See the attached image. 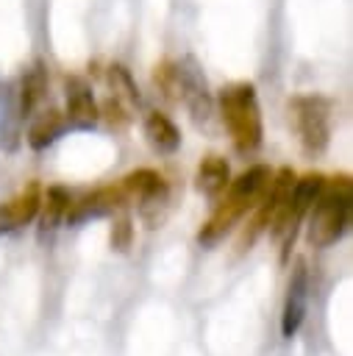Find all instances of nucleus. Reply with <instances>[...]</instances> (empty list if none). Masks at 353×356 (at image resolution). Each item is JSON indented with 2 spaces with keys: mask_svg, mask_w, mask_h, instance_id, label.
<instances>
[{
  "mask_svg": "<svg viewBox=\"0 0 353 356\" xmlns=\"http://www.w3.org/2000/svg\"><path fill=\"white\" fill-rule=\"evenodd\" d=\"M270 178H272V170H270L267 164H253V167H247L242 175H236V178L225 186V192L220 195V200H217L211 217L200 225V231H197V245H200V248H211V245H217L228 231H233V225L258 203V197L264 195Z\"/></svg>",
  "mask_w": 353,
  "mask_h": 356,
  "instance_id": "nucleus-1",
  "label": "nucleus"
},
{
  "mask_svg": "<svg viewBox=\"0 0 353 356\" xmlns=\"http://www.w3.org/2000/svg\"><path fill=\"white\" fill-rule=\"evenodd\" d=\"M306 242L311 248H331L339 242L353 220V178L350 172H336L322 181L320 195L314 197L306 214Z\"/></svg>",
  "mask_w": 353,
  "mask_h": 356,
  "instance_id": "nucleus-2",
  "label": "nucleus"
},
{
  "mask_svg": "<svg viewBox=\"0 0 353 356\" xmlns=\"http://www.w3.org/2000/svg\"><path fill=\"white\" fill-rule=\"evenodd\" d=\"M214 108L220 111V120L239 156H250L253 150H258L264 139V122H261L258 95L250 81H236L222 86L220 95L214 97Z\"/></svg>",
  "mask_w": 353,
  "mask_h": 356,
  "instance_id": "nucleus-3",
  "label": "nucleus"
},
{
  "mask_svg": "<svg viewBox=\"0 0 353 356\" xmlns=\"http://www.w3.org/2000/svg\"><path fill=\"white\" fill-rule=\"evenodd\" d=\"M322 181H325L322 172H306V175L295 178V184H292V189H289L284 206H281L278 214L272 217V222H270V236H272V239L278 242V248H281V264H289L292 248H295V239H297V231H300V225H303V220H306V214H309L314 197L320 195Z\"/></svg>",
  "mask_w": 353,
  "mask_h": 356,
  "instance_id": "nucleus-4",
  "label": "nucleus"
},
{
  "mask_svg": "<svg viewBox=\"0 0 353 356\" xmlns=\"http://www.w3.org/2000/svg\"><path fill=\"white\" fill-rule=\"evenodd\" d=\"M331 111L334 103L322 95H295L289 100V117L303 156L320 159L331 145Z\"/></svg>",
  "mask_w": 353,
  "mask_h": 356,
  "instance_id": "nucleus-5",
  "label": "nucleus"
},
{
  "mask_svg": "<svg viewBox=\"0 0 353 356\" xmlns=\"http://www.w3.org/2000/svg\"><path fill=\"white\" fill-rule=\"evenodd\" d=\"M292 184H295V172H292V167H281V170H275V172H272V178H270V184H267L264 195H261V197H258V203L250 209V211H253V217L247 220L245 234L239 236V250H242V253H245V250H250V248H253V242H256V239L270 228V222H272V217L278 214V209L284 206V200H286V195H289Z\"/></svg>",
  "mask_w": 353,
  "mask_h": 356,
  "instance_id": "nucleus-6",
  "label": "nucleus"
},
{
  "mask_svg": "<svg viewBox=\"0 0 353 356\" xmlns=\"http://www.w3.org/2000/svg\"><path fill=\"white\" fill-rule=\"evenodd\" d=\"M178 81H181V103L189 108L192 122L203 131L214 120V95L208 89V81L200 70V64L186 56L178 61Z\"/></svg>",
  "mask_w": 353,
  "mask_h": 356,
  "instance_id": "nucleus-7",
  "label": "nucleus"
},
{
  "mask_svg": "<svg viewBox=\"0 0 353 356\" xmlns=\"http://www.w3.org/2000/svg\"><path fill=\"white\" fill-rule=\"evenodd\" d=\"M120 186L125 192L128 200H136L139 203V214L150 222V211L167 206L170 200V184L167 178L158 172V170H150V167H139L128 175L120 178Z\"/></svg>",
  "mask_w": 353,
  "mask_h": 356,
  "instance_id": "nucleus-8",
  "label": "nucleus"
},
{
  "mask_svg": "<svg viewBox=\"0 0 353 356\" xmlns=\"http://www.w3.org/2000/svg\"><path fill=\"white\" fill-rule=\"evenodd\" d=\"M306 309H309V261L306 256H297L289 270V284L281 309V334L286 339H292L300 331L306 320Z\"/></svg>",
  "mask_w": 353,
  "mask_h": 356,
  "instance_id": "nucleus-9",
  "label": "nucleus"
},
{
  "mask_svg": "<svg viewBox=\"0 0 353 356\" xmlns=\"http://www.w3.org/2000/svg\"><path fill=\"white\" fill-rule=\"evenodd\" d=\"M125 203H128V197H125L122 186L120 184H106V186H97V189L81 195L78 200H69L64 220L69 225H78V222H86V220L108 217V214L120 211Z\"/></svg>",
  "mask_w": 353,
  "mask_h": 356,
  "instance_id": "nucleus-10",
  "label": "nucleus"
},
{
  "mask_svg": "<svg viewBox=\"0 0 353 356\" xmlns=\"http://www.w3.org/2000/svg\"><path fill=\"white\" fill-rule=\"evenodd\" d=\"M64 89H67V108H64L67 128L69 131H92L100 120V106L92 95V86L81 75H67Z\"/></svg>",
  "mask_w": 353,
  "mask_h": 356,
  "instance_id": "nucleus-11",
  "label": "nucleus"
},
{
  "mask_svg": "<svg viewBox=\"0 0 353 356\" xmlns=\"http://www.w3.org/2000/svg\"><path fill=\"white\" fill-rule=\"evenodd\" d=\"M39 206H42V186L36 181H31L19 195L0 203V234L28 225L39 214Z\"/></svg>",
  "mask_w": 353,
  "mask_h": 356,
  "instance_id": "nucleus-12",
  "label": "nucleus"
},
{
  "mask_svg": "<svg viewBox=\"0 0 353 356\" xmlns=\"http://www.w3.org/2000/svg\"><path fill=\"white\" fill-rule=\"evenodd\" d=\"M228 184H231V167H228V161L222 156H217V153L203 156L200 164H197V172H195V189L203 197L217 200L225 192Z\"/></svg>",
  "mask_w": 353,
  "mask_h": 356,
  "instance_id": "nucleus-13",
  "label": "nucleus"
},
{
  "mask_svg": "<svg viewBox=\"0 0 353 356\" xmlns=\"http://www.w3.org/2000/svg\"><path fill=\"white\" fill-rule=\"evenodd\" d=\"M69 200H72L69 189L67 186H58V184H53V186H47L42 192V206H39L42 214H39V231H36L39 234V242L53 239V234L58 231V222L67 214Z\"/></svg>",
  "mask_w": 353,
  "mask_h": 356,
  "instance_id": "nucleus-14",
  "label": "nucleus"
},
{
  "mask_svg": "<svg viewBox=\"0 0 353 356\" xmlns=\"http://www.w3.org/2000/svg\"><path fill=\"white\" fill-rule=\"evenodd\" d=\"M142 131L147 145L161 156H172L181 147V131L164 111H150L142 122Z\"/></svg>",
  "mask_w": 353,
  "mask_h": 356,
  "instance_id": "nucleus-15",
  "label": "nucleus"
},
{
  "mask_svg": "<svg viewBox=\"0 0 353 356\" xmlns=\"http://www.w3.org/2000/svg\"><path fill=\"white\" fill-rule=\"evenodd\" d=\"M44 92H47V72H44V64H42V61H33L31 70H25V75H22V81H19V89H17V95H14L22 120L36 111V106H39L42 97H44Z\"/></svg>",
  "mask_w": 353,
  "mask_h": 356,
  "instance_id": "nucleus-16",
  "label": "nucleus"
},
{
  "mask_svg": "<svg viewBox=\"0 0 353 356\" xmlns=\"http://www.w3.org/2000/svg\"><path fill=\"white\" fill-rule=\"evenodd\" d=\"M67 131V120H64V111L58 108H44L33 117L31 128H28V145L31 150H44L50 147L61 134Z\"/></svg>",
  "mask_w": 353,
  "mask_h": 356,
  "instance_id": "nucleus-17",
  "label": "nucleus"
},
{
  "mask_svg": "<svg viewBox=\"0 0 353 356\" xmlns=\"http://www.w3.org/2000/svg\"><path fill=\"white\" fill-rule=\"evenodd\" d=\"M153 86L161 92L164 100L181 103V81H178V61H158L153 67Z\"/></svg>",
  "mask_w": 353,
  "mask_h": 356,
  "instance_id": "nucleus-18",
  "label": "nucleus"
},
{
  "mask_svg": "<svg viewBox=\"0 0 353 356\" xmlns=\"http://www.w3.org/2000/svg\"><path fill=\"white\" fill-rule=\"evenodd\" d=\"M106 81H108V86H111V92H114V97L128 100L131 106H136V103L142 100L139 86H136V81H133V75H131V70H128V67H122V64H111V67L106 70Z\"/></svg>",
  "mask_w": 353,
  "mask_h": 356,
  "instance_id": "nucleus-19",
  "label": "nucleus"
},
{
  "mask_svg": "<svg viewBox=\"0 0 353 356\" xmlns=\"http://www.w3.org/2000/svg\"><path fill=\"white\" fill-rule=\"evenodd\" d=\"M131 245H133V220H131V214H120L111 225V250L128 253Z\"/></svg>",
  "mask_w": 353,
  "mask_h": 356,
  "instance_id": "nucleus-20",
  "label": "nucleus"
},
{
  "mask_svg": "<svg viewBox=\"0 0 353 356\" xmlns=\"http://www.w3.org/2000/svg\"><path fill=\"white\" fill-rule=\"evenodd\" d=\"M100 114L106 117V122H108L111 128H125V125L131 122V117H128V108L122 106V100H120V97H108V100L103 103Z\"/></svg>",
  "mask_w": 353,
  "mask_h": 356,
  "instance_id": "nucleus-21",
  "label": "nucleus"
}]
</instances>
